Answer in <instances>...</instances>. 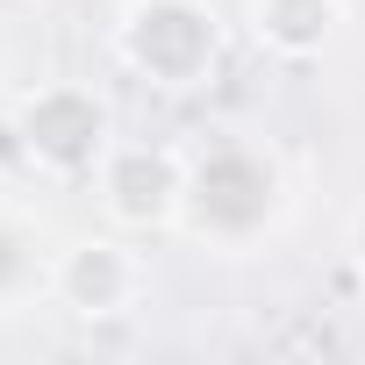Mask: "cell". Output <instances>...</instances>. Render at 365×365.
I'll use <instances>...</instances> for the list:
<instances>
[{
  "mask_svg": "<svg viewBox=\"0 0 365 365\" xmlns=\"http://www.w3.org/2000/svg\"><path fill=\"white\" fill-rule=\"evenodd\" d=\"M279 215H287V172L258 136L215 129L208 143L179 150V222L172 230H187L208 251L244 258L279 230Z\"/></svg>",
  "mask_w": 365,
  "mask_h": 365,
  "instance_id": "6da1fadb",
  "label": "cell"
},
{
  "mask_svg": "<svg viewBox=\"0 0 365 365\" xmlns=\"http://www.w3.org/2000/svg\"><path fill=\"white\" fill-rule=\"evenodd\" d=\"M115 65L165 93H194L222 65V15L208 0H129L115 15Z\"/></svg>",
  "mask_w": 365,
  "mask_h": 365,
  "instance_id": "7a4b0ae2",
  "label": "cell"
},
{
  "mask_svg": "<svg viewBox=\"0 0 365 365\" xmlns=\"http://www.w3.org/2000/svg\"><path fill=\"white\" fill-rule=\"evenodd\" d=\"M15 143L43 179H101L115 150V115L79 79H43L15 101Z\"/></svg>",
  "mask_w": 365,
  "mask_h": 365,
  "instance_id": "3957f363",
  "label": "cell"
},
{
  "mask_svg": "<svg viewBox=\"0 0 365 365\" xmlns=\"http://www.w3.org/2000/svg\"><path fill=\"white\" fill-rule=\"evenodd\" d=\"M101 201L122 230H172L179 222V150L115 143L101 165Z\"/></svg>",
  "mask_w": 365,
  "mask_h": 365,
  "instance_id": "277c9868",
  "label": "cell"
},
{
  "mask_svg": "<svg viewBox=\"0 0 365 365\" xmlns=\"http://www.w3.org/2000/svg\"><path fill=\"white\" fill-rule=\"evenodd\" d=\"M136 294H143V258L129 244H115V237L65 244V258H58V301L72 315H122Z\"/></svg>",
  "mask_w": 365,
  "mask_h": 365,
  "instance_id": "5b68a950",
  "label": "cell"
},
{
  "mask_svg": "<svg viewBox=\"0 0 365 365\" xmlns=\"http://www.w3.org/2000/svg\"><path fill=\"white\" fill-rule=\"evenodd\" d=\"M58 258L65 244H51V230L22 201H0V315L58 301Z\"/></svg>",
  "mask_w": 365,
  "mask_h": 365,
  "instance_id": "8992f818",
  "label": "cell"
},
{
  "mask_svg": "<svg viewBox=\"0 0 365 365\" xmlns=\"http://www.w3.org/2000/svg\"><path fill=\"white\" fill-rule=\"evenodd\" d=\"M244 22L272 58H315L344 22V0H244Z\"/></svg>",
  "mask_w": 365,
  "mask_h": 365,
  "instance_id": "52a82bcc",
  "label": "cell"
},
{
  "mask_svg": "<svg viewBox=\"0 0 365 365\" xmlns=\"http://www.w3.org/2000/svg\"><path fill=\"white\" fill-rule=\"evenodd\" d=\"M351 251H358V272H365V215H358V230H351Z\"/></svg>",
  "mask_w": 365,
  "mask_h": 365,
  "instance_id": "ba28073f",
  "label": "cell"
},
{
  "mask_svg": "<svg viewBox=\"0 0 365 365\" xmlns=\"http://www.w3.org/2000/svg\"><path fill=\"white\" fill-rule=\"evenodd\" d=\"M0 79H8V36H0Z\"/></svg>",
  "mask_w": 365,
  "mask_h": 365,
  "instance_id": "9c48e42d",
  "label": "cell"
}]
</instances>
